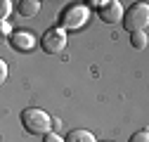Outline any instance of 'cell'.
<instances>
[{
    "mask_svg": "<svg viewBox=\"0 0 149 142\" xmlns=\"http://www.w3.org/2000/svg\"><path fill=\"white\" fill-rule=\"evenodd\" d=\"M88 17H90V10L85 5H78V3H71L62 10L59 14V29H83L88 24Z\"/></svg>",
    "mask_w": 149,
    "mask_h": 142,
    "instance_id": "2",
    "label": "cell"
},
{
    "mask_svg": "<svg viewBox=\"0 0 149 142\" xmlns=\"http://www.w3.org/2000/svg\"><path fill=\"white\" fill-rule=\"evenodd\" d=\"M64 142H97V140L90 130H71Z\"/></svg>",
    "mask_w": 149,
    "mask_h": 142,
    "instance_id": "8",
    "label": "cell"
},
{
    "mask_svg": "<svg viewBox=\"0 0 149 142\" xmlns=\"http://www.w3.org/2000/svg\"><path fill=\"white\" fill-rule=\"evenodd\" d=\"M107 3H109V0H85V3H83V5H85L88 10H90V7H95V10L100 12V10H102V7L107 5Z\"/></svg>",
    "mask_w": 149,
    "mask_h": 142,
    "instance_id": "12",
    "label": "cell"
},
{
    "mask_svg": "<svg viewBox=\"0 0 149 142\" xmlns=\"http://www.w3.org/2000/svg\"><path fill=\"white\" fill-rule=\"evenodd\" d=\"M5 81H7V62L0 57V85H3Z\"/></svg>",
    "mask_w": 149,
    "mask_h": 142,
    "instance_id": "14",
    "label": "cell"
},
{
    "mask_svg": "<svg viewBox=\"0 0 149 142\" xmlns=\"http://www.w3.org/2000/svg\"><path fill=\"white\" fill-rule=\"evenodd\" d=\"M22 126L31 135H47L50 128H52V116L47 111H43V109L29 106V109L22 111Z\"/></svg>",
    "mask_w": 149,
    "mask_h": 142,
    "instance_id": "1",
    "label": "cell"
},
{
    "mask_svg": "<svg viewBox=\"0 0 149 142\" xmlns=\"http://www.w3.org/2000/svg\"><path fill=\"white\" fill-rule=\"evenodd\" d=\"M147 31H135V33H130V45H133L135 50H142L147 47Z\"/></svg>",
    "mask_w": 149,
    "mask_h": 142,
    "instance_id": "9",
    "label": "cell"
},
{
    "mask_svg": "<svg viewBox=\"0 0 149 142\" xmlns=\"http://www.w3.org/2000/svg\"><path fill=\"white\" fill-rule=\"evenodd\" d=\"M107 142H109V140H107Z\"/></svg>",
    "mask_w": 149,
    "mask_h": 142,
    "instance_id": "16",
    "label": "cell"
},
{
    "mask_svg": "<svg viewBox=\"0 0 149 142\" xmlns=\"http://www.w3.org/2000/svg\"><path fill=\"white\" fill-rule=\"evenodd\" d=\"M43 142H64V137H59L57 133H47L43 135Z\"/></svg>",
    "mask_w": 149,
    "mask_h": 142,
    "instance_id": "15",
    "label": "cell"
},
{
    "mask_svg": "<svg viewBox=\"0 0 149 142\" xmlns=\"http://www.w3.org/2000/svg\"><path fill=\"white\" fill-rule=\"evenodd\" d=\"M36 36L33 33H29V31H14L12 36H10V45L17 50V52H31L33 47H36Z\"/></svg>",
    "mask_w": 149,
    "mask_h": 142,
    "instance_id": "5",
    "label": "cell"
},
{
    "mask_svg": "<svg viewBox=\"0 0 149 142\" xmlns=\"http://www.w3.org/2000/svg\"><path fill=\"white\" fill-rule=\"evenodd\" d=\"M10 36H12V29H10V24H7V22H0V43L10 40Z\"/></svg>",
    "mask_w": 149,
    "mask_h": 142,
    "instance_id": "10",
    "label": "cell"
},
{
    "mask_svg": "<svg viewBox=\"0 0 149 142\" xmlns=\"http://www.w3.org/2000/svg\"><path fill=\"white\" fill-rule=\"evenodd\" d=\"M123 5L118 3V0H109V3L97 12L100 14V19L104 22V24H118L121 19H123Z\"/></svg>",
    "mask_w": 149,
    "mask_h": 142,
    "instance_id": "6",
    "label": "cell"
},
{
    "mask_svg": "<svg viewBox=\"0 0 149 142\" xmlns=\"http://www.w3.org/2000/svg\"><path fill=\"white\" fill-rule=\"evenodd\" d=\"M128 142H149V133H147V130H137Z\"/></svg>",
    "mask_w": 149,
    "mask_h": 142,
    "instance_id": "13",
    "label": "cell"
},
{
    "mask_svg": "<svg viewBox=\"0 0 149 142\" xmlns=\"http://www.w3.org/2000/svg\"><path fill=\"white\" fill-rule=\"evenodd\" d=\"M17 12H19L22 17H36L40 12V3L38 0H22L19 7H17Z\"/></svg>",
    "mask_w": 149,
    "mask_h": 142,
    "instance_id": "7",
    "label": "cell"
},
{
    "mask_svg": "<svg viewBox=\"0 0 149 142\" xmlns=\"http://www.w3.org/2000/svg\"><path fill=\"white\" fill-rule=\"evenodd\" d=\"M40 47L43 52H47V55H59V52L66 47V31L59 29V26H52L43 33L40 38Z\"/></svg>",
    "mask_w": 149,
    "mask_h": 142,
    "instance_id": "4",
    "label": "cell"
},
{
    "mask_svg": "<svg viewBox=\"0 0 149 142\" xmlns=\"http://www.w3.org/2000/svg\"><path fill=\"white\" fill-rule=\"evenodd\" d=\"M149 24V5L147 3H135L130 10L123 12V26L125 31L135 33V31H144Z\"/></svg>",
    "mask_w": 149,
    "mask_h": 142,
    "instance_id": "3",
    "label": "cell"
},
{
    "mask_svg": "<svg viewBox=\"0 0 149 142\" xmlns=\"http://www.w3.org/2000/svg\"><path fill=\"white\" fill-rule=\"evenodd\" d=\"M12 12V3L10 0H0V22H5V17Z\"/></svg>",
    "mask_w": 149,
    "mask_h": 142,
    "instance_id": "11",
    "label": "cell"
}]
</instances>
